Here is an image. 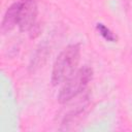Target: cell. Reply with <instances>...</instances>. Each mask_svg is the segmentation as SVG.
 Instances as JSON below:
<instances>
[{"label": "cell", "mask_w": 132, "mask_h": 132, "mask_svg": "<svg viewBox=\"0 0 132 132\" xmlns=\"http://www.w3.org/2000/svg\"><path fill=\"white\" fill-rule=\"evenodd\" d=\"M80 58V46L77 43L67 45L56 58L52 70V84L58 86L66 81L75 71Z\"/></svg>", "instance_id": "1"}, {"label": "cell", "mask_w": 132, "mask_h": 132, "mask_svg": "<svg viewBox=\"0 0 132 132\" xmlns=\"http://www.w3.org/2000/svg\"><path fill=\"white\" fill-rule=\"evenodd\" d=\"M93 77V70L89 66H82L77 69L66 81L63 82L62 88L57 96L58 102L65 104L80 94Z\"/></svg>", "instance_id": "2"}, {"label": "cell", "mask_w": 132, "mask_h": 132, "mask_svg": "<svg viewBox=\"0 0 132 132\" xmlns=\"http://www.w3.org/2000/svg\"><path fill=\"white\" fill-rule=\"evenodd\" d=\"M37 13L38 9L35 0H22L18 20L20 31L26 32L32 30L36 24Z\"/></svg>", "instance_id": "3"}, {"label": "cell", "mask_w": 132, "mask_h": 132, "mask_svg": "<svg viewBox=\"0 0 132 132\" xmlns=\"http://www.w3.org/2000/svg\"><path fill=\"white\" fill-rule=\"evenodd\" d=\"M20 7H21V1H18L12 3L5 11V14L3 16L2 24H1V31L3 33L10 31L15 26H18Z\"/></svg>", "instance_id": "4"}, {"label": "cell", "mask_w": 132, "mask_h": 132, "mask_svg": "<svg viewBox=\"0 0 132 132\" xmlns=\"http://www.w3.org/2000/svg\"><path fill=\"white\" fill-rule=\"evenodd\" d=\"M96 29L97 31L99 32V34L107 41H110V42H116L117 41V36L113 34V32L108 28L106 27L104 24L102 23H98L96 25Z\"/></svg>", "instance_id": "5"}]
</instances>
